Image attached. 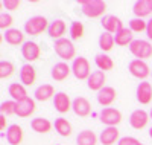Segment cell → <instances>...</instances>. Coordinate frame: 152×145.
<instances>
[{
	"label": "cell",
	"mask_w": 152,
	"mask_h": 145,
	"mask_svg": "<svg viewBox=\"0 0 152 145\" xmlns=\"http://www.w3.org/2000/svg\"><path fill=\"white\" fill-rule=\"evenodd\" d=\"M79 6L82 9V14L88 18H97L104 16L107 11V3L104 0H81Z\"/></svg>",
	"instance_id": "cell-1"
},
{
	"label": "cell",
	"mask_w": 152,
	"mask_h": 145,
	"mask_svg": "<svg viewBox=\"0 0 152 145\" xmlns=\"http://www.w3.org/2000/svg\"><path fill=\"white\" fill-rule=\"evenodd\" d=\"M47 28H49L47 18L43 17V16H34L24 23V32L29 34V35H34V37L43 34Z\"/></svg>",
	"instance_id": "cell-2"
},
{
	"label": "cell",
	"mask_w": 152,
	"mask_h": 145,
	"mask_svg": "<svg viewBox=\"0 0 152 145\" xmlns=\"http://www.w3.org/2000/svg\"><path fill=\"white\" fill-rule=\"evenodd\" d=\"M129 52L135 57V60H142L145 61L146 58L152 57V44L146 40H134L129 46Z\"/></svg>",
	"instance_id": "cell-3"
},
{
	"label": "cell",
	"mask_w": 152,
	"mask_h": 145,
	"mask_svg": "<svg viewBox=\"0 0 152 145\" xmlns=\"http://www.w3.org/2000/svg\"><path fill=\"white\" fill-rule=\"evenodd\" d=\"M55 52L59 58H62L64 61H69V60H75V55H76V49L73 46V41L72 40H67V38H61V40L55 41Z\"/></svg>",
	"instance_id": "cell-4"
},
{
	"label": "cell",
	"mask_w": 152,
	"mask_h": 145,
	"mask_svg": "<svg viewBox=\"0 0 152 145\" xmlns=\"http://www.w3.org/2000/svg\"><path fill=\"white\" fill-rule=\"evenodd\" d=\"M72 73L75 75V78H78V80H88V76L91 75L88 60L85 57L75 58L73 64H72Z\"/></svg>",
	"instance_id": "cell-5"
},
{
	"label": "cell",
	"mask_w": 152,
	"mask_h": 145,
	"mask_svg": "<svg viewBox=\"0 0 152 145\" xmlns=\"http://www.w3.org/2000/svg\"><path fill=\"white\" fill-rule=\"evenodd\" d=\"M99 119H100V122L105 124L107 127H117L122 122V113L117 109L108 107V109H104L102 112H100Z\"/></svg>",
	"instance_id": "cell-6"
},
{
	"label": "cell",
	"mask_w": 152,
	"mask_h": 145,
	"mask_svg": "<svg viewBox=\"0 0 152 145\" xmlns=\"http://www.w3.org/2000/svg\"><path fill=\"white\" fill-rule=\"evenodd\" d=\"M128 70L134 78L142 80V81H146V78L151 75L149 66L146 64V61H142V60H132L128 66Z\"/></svg>",
	"instance_id": "cell-7"
},
{
	"label": "cell",
	"mask_w": 152,
	"mask_h": 145,
	"mask_svg": "<svg viewBox=\"0 0 152 145\" xmlns=\"http://www.w3.org/2000/svg\"><path fill=\"white\" fill-rule=\"evenodd\" d=\"M67 31V24L62 18H55L49 23V28H47V34L52 40L58 41L61 38H64V34Z\"/></svg>",
	"instance_id": "cell-8"
},
{
	"label": "cell",
	"mask_w": 152,
	"mask_h": 145,
	"mask_svg": "<svg viewBox=\"0 0 152 145\" xmlns=\"http://www.w3.org/2000/svg\"><path fill=\"white\" fill-rule=\"evenodd\" d=\"M21 55L28 61V64H31V63H34L40 58V55H41L40 46L35 41H24V44L21 46Z\"/></svg>",
	"instance_id": "cell-9"
},
{
	"label": "cell",
	"mask_w": 152,
	"mask_h": 145,
	"mask_svg": "<svg viewBox=\"0 0 152 145\" xmlns=\"http://www.w3.org/2000/svg\"><path fill=\"white\" fill-rule=\"evenodd\" d=\"M135 98H137V101L140 104L148 105L152 101V84L149 81L138 83V86L135 89Z\"/></svg>",
	"instance_id": "cell-10"
},
{
	"label": "cell",
	"mask_w": 152,
	"mask_h": 145,
	"mask_svg": "<svg viewBox=\"0 0 152 145\" xmlns=\"http://www.w3.org/2000/svg\"><path fill=\"white\" fill-rule=\"evenodd\" d=\"M149 113H146L143 109H137L131 113L129 116V125L134 128V130H142L148 125L149 122Z\"/></svg>",
	"instance_id": "cell-11"
},
{
	"label": "cell",
	"mask_w": 152,
	"mask_h": 145,
	"mask_svg": "<svg viewBox=\"0 0 152 145\" xmlns=\"http://www.w3.org/2000/svg\"><path fill=\"white\" fill-rule=\"evenodd\" d=\"M72 110L75 112L76 116L85 118V116H88L91 113V104H90V101H88L87 98L78 96V98H75L73 102H72Z\"/></svg>",
	"instance_id": "cell-12"
},
{
	"label": "cell",
	"mask_w": 152,
	"mask_h": 145,
	"mask_svg": "<svg viewBox=\"0 0 152 145\" xmlns=\"http://www.w3.org/2000/svg\"><path fill=\"white\" fill-rule=\"evenodd\" d=\"M100 24H102V28L105 29V32H110V34H117L123 29V24H122V20L116 16H105L102 17L100 20Z\"/></svg>",
	"instance_id": "cell-13"
},
{
	"label": "cell",
	"mask_w": 152,
	"mask_h": 145,
	"mask_svg": "<svg viewBox=\"0 0 152 145\" xmlns=\"http://www.w3.org/2000/svg\"><path fill=\"white\" fill-rule=\"evenodd\" d=\"M116 98H117V92L111 86H105L100 92H97V102L102 105V107L108 109L110 105L116 101Z\"/></svg>",
	"instance_id": "cell-14"
},
{
	"label": "cell",
	"mask_w": 152,
	"mask_h": 145,
	"mask_svg": "<svg viewBox=\"0 0 152 145\" xmlns=\"http://www.w3.org/2000/svg\"><path fill=\"white\" fill-rule=\"evenodd\" d=\"M105 81H107L105 72H102V70H94V72H91L90 76H88L87 86H88V89H90V90L100 92V90L105 87Z\"/></svg>",
	"instance_id": "cell-15"
},
{
	"label": "cell",
	"mask_w": 152,
	"mask_h": 145,
	"mask_svg": "<svg viewBox=\"0 0 152 145\" xmlns=\"http://www.w3.org/2000/svg\"><path fill=\"white\" fill-rule=\"evenodd\" d=\"M72 102L69 95L64 93V92H58V93L53 96V107L58 113H67L72 110Z\"/></svg>",
	"instance_id": "cell-16"
},
{
	"label": "cell",
	"mask_w": 152,
	"mask_h": 145,
	"mask_svg": "<svg viewBox=\"0 0 152 145\" xmlns=\"http://www.w3.org/2000/svg\"><path fill=\"white\" fill-rule=\"evenodd\" d=\"M70 72H72L70 66L67 63H64V61H59L52 67V70H50V76H52L55 81H64L66 78L70 75Z\"/></svg>",
	"instance_id": "cell-17"
},
{
	"label": "cell",
	"mask_w": 152,
	"mask_h": 145,
	"mask_svg": "<svg viewBox=\"0 0 152 145\" xmlns=\"http://www.w3.org/2000/svg\"><path fill=\"white\" fill-rule=\"evenodd\" d=\"M35 112V101L32 98H26L20 102H17V112L15 115L18 118H29L32 113Z\"/></svg>",
	"instance_id": "cell-18"
},
{
	"label": "cell",
	"mask_w": 152,
	"mask_h": 145,
	"mask_svg": "<svg viewBox=\"0 0 152 145\" xmlns=\"http://www.w3.org/2000/svg\"><path fill=\"white\" fill-rule=\"evenodd\" d=\"M6 141L11 145H20L23 141V130L18 124H11L6 130Z\"/></svg>",
	"instance_id": "cell-19"
},
{
	"label": "cell",
	"mask_w": 152,
	"mask_h": 145,
	"mask_svg": "<svg viewBox=\"0 0 152 145\" xmlns=\"http://www.w3.org/2000/svg\"><path fill=\"white\" fill-rule=\"evenodd\" d=\"M37 80V72L32 64H24L20 69V81L23 86H32Z\"/></svg>",
	"instance_id": "cell-20"
},
{
	"label": "cell",
	"mask_w": 152,
	"mask_h": 145,
	"mask_svg": "<svg viewBox=\"0 0 152 145\" xmlns=\"http://www.w3.org/2000/svg\"><path fill=\"white\" fill-rule=\"evenodd\" d=\"M117 139H119L117 127H107L100 131V135H99V141L102 145H113V144H116Z\"/></svg>",
	"instance_id": "cell-21"
},
{
	"label": "cell",
	"mask_w": 152,
	"mask_h": 145,
	"mask_svg": "<svg viewBox=\"0 0 152 145\" xmlns=\"http://www.w3.org/2000/svg\"><path fill=\"white\" fill-rule=\"evenodd\" d=\"M55 95H56V93H55V89H53L52 84H41V86H38V87L35 89V92H34L35 99H37V101H41V102L50 99V98L55 96Z\"/></svg>",
	"instance_id": "cell-22"
},
{
	"label": "cell",
	"mask_w": 152,
	"mask_h": 145,
	"mask_svg": "<svg viewBox=\"0 0 152 145\" xmlns=\"http://www.w3.org/2000/svg\"><path fill=\"white\" fill-rule=\"evenodd\" d=\"M132 12L135 14L137 18H143L146 16H149L152 12V6H151V0H138L132 5Z\"/></svg>",
	"instance_id": "cell-23"
},
{
	"label": "cell",
	"mask_w": 152,
	"mask_h": 145,
	"mask_svg": "<svg viewBox=\"0 0 152 145\" xmlns=\"http://www.w3.org/2000/svg\"><path fill=\"white\" fill-rule=\"evenodd\" d=\"M8 93L11 95V98L15 102H20V101L28 98V92H26V89H24V86L21 83H12L8 87Z\"/></svg>",
	"instance_id": "cell-24"
},
{
	"label": "cell",
	"mask_w": 152,
	"mask_h": 145,
	"mask_svg": "<svg viewBox=\"0 0 152 145\" xmlns=\"http://www.w3.org/2000/svg\"><path fill=\"white\" fill-rule=\"evenodd\" d=\"M52 122H50L49 119H46V118H35V119L31 121V128L35 131V133H49L50 130H52Z\"/></svg>",
	"instance_id": "cell-25"
},
{
	"label": "cell",
	"mask_w": 152,
	"mask_h": 145,
	"mask_svg": "<svg viewBox=\"0 0 152 145\" xmlns=\"http://www.w3.org/2000/svg\"><path fill=\"white\" fill-rule=\"evenodd\" d=\"M5 41L9 44V46H20L24 40V34L20 31V29H8L3 35ZM24 44V43H23Z\"/></svg>",
	"instance_id": "cell-26"
},
{
	"label": "cell",
	"mask_w": 152,
	"mask_h": 145,
	"mask_svg": "<svg viewBox=\"0 0 152 145\" xmlns=\"http://www.w3.org/2000/svg\"><path fill=\"white\" fill-rule=\"evenodd\" d=\"M94 64L97 66V69L99 70H102V72H108V70H113L114 69V61L110 55L107 54H97L94 57Z\"/></svg>",
	"instance_id": "cell-27"
},
{
	"label": "cell",
	"mask_w": 152,
	"mask_h": 145,
	"mask_svg": "<svg viewBox=\"0 0 152 145\" xmlns=\"http://www.w3.org/2000/svg\"><path fill=\"white\" fill-rule=\"evenodd\" d=\"M97 141H99V138L91 130H82L81 133L76 136V144L78 145H96Z\"/></svg>",
	"instance_id": "cell-28"
},
{
	"label": "cell",
	"mask_w": 152,
	"mask_h": 145,
	"mask_svg": "<svg viewBox=\"0 0 152 145\" xmlns=\"http://www.w3.org/2000/svg\"><path fill=\"white\" fill-rule=\"evenodd\" d=\"M132 31L128 29V28H123L120 32H117L116 35H114V40H116V44L117 46H131V43L134 41V38H132Z\"/></svg>",
	"instance_id": "cell-29"
},
{
	"label": "cell",
	"mask_w": 152,
	"mask_h": 145,
	"mask_svg": "<svg viewBox=\"0 0 152 145\" xmlns=\"http://www.w3.org/2000/svg\"><path fill=\"white\" fill-rule=\"evenodd\" d=\"M53 127L58 131V135L62 136V138H67V136L72 135V124L66 119V118H56Z\"/></svg>",
	"instance_id": "cell-30"
},
{
	"label": "cell",
	"mask_w": 152,
	"mask_h": 145,
	"mask_svg": "<svg viewBox=\"0 0 152 145\" xmlns=\"http://www.w3.org/2000/svg\"><path fill=\"white\" fill-rule=\"evenodd\" d=\"M114 43H116V40H114V35L113 34L104 32V34L99 35V47L102 49L104 52H110L114 47Z\"/></svg>",
	"instance_id": "cell-31"
},
{
	"label": "cell",
	"mask_w": 152,
	"mask_h": 145,
	"mask_svg": "<svg viewBox=\"0 0 152 145\" xmlns=\"http://www.w3.org/2000/svg\"><path fill=\"white\" fill-rule=\"evenodd\" d=\"M69 31H70V40L72 41L81 40L82 35H84V24L81 21H72Z\"/></svg>",
	"instance_id": "cell-32"
},
{
	"label": "cell",
	"mask_w": 152,
	"mask_h": 145,
	"mask_svg": "<svg viewBox=\"0 0 152 145\" xmlns=\"http://www.w3.org/2000/svg\"><path fill=\"white\" fill-rule=\"evenodd\" d=\"M17 112V102L14 99L11 101H3L0 104V113L3 116H9V115H15Z\"/></svg>",
	"instance_id": "cell-33"
},
{
	"label": "cell",
	"mask_w": 152,
	"mask_h": 145,
	"mask_svg": "<svg viewBox=\"0 0 152 145\" xmlns=\"http://www.w3.org/2000/svg\"><path fill=\"white\" fill-rule=\"evenodd\" d=\"M12 73H14V64L6 60L0 61V78L5 80V78H9Z\"/></svg>",
	"instance_id": "cell-34"
},
{
	"label": "cell",
	"mask_w": 152,
	"mask_h": 145,
	"mask_svg": "<svg viewBox=\"0 0 152 145\" xmlns=\"http://www.w3.org/2000/svg\"><path fill=\"white\" fill-rule=\"evenodd\" d=\"M146 28H148V21H145L143 18H132V20H129V29L132 31V32H143V31H146Z\"/></svg>",
	"instance_id": "cell-35"
},
{
	"label": "cell",
	"mask_w": 152,
	"mask_h": 145,
	"mask_svg": "<svg viewBox=\"0 0 152 145\" xmlns=\"http://www.w3.org/2000/svg\"><path fill=\"white\" fill-rule=\"evenodd\" d=\"M12 23H14V18H12L11 14H6V12H2V14H0V28H2L3 31L5 29L8 31Z\"/></svg>",
	"instance_id": "cell-36"
},
{
	"label": "cell",
	"mask_w": 152,
	"mask_h": 145,
	"mask_svg": "<svg viewBox=\"0 0 152 145\" xmlns=\"http://www.w3.org/2000/svg\"><path fill=\"white\" fill-rule=\"evenodd\" d=\"M2 6L6 8L8 11H15L20 8V0H3Z\"/></svg>",
	"instance_id": "cell-37"
},
{
	"label": "cell",
	"mask_w": 152,
	"mask_h": 145,
	"mask_svg": "<svg viewBox=\"0 0 152 145\" xmlns=\"http://www.w3.org/2000/svg\"><path fill=\"white\" fill-rule=\"evenodd\" d=\"M117 145H140V142H138V139L134 138V136H125V138L119 139Z\"/></svg>",
	"instance_id": "cell-38"
},
{
	"label": "cell",
	"mask_w": 152,
	"mask_h": 145,
	"mask_svg": "<svg viewBox=\"0 0 152 145\" xmlns=\"http://www.w3.org/2000/svg\"><path fill=\"white\" fill-rule=\"evenodd\" d=\"M146 35L149 40H152V18L148 20V28H146Z\"/></svg>",
	"instance_id": "cell-39"
},
{
	"label": "cell",
	"mask_w": 152,
	"mask_h": 145,
	"mask_svg": "<svg viewBox=\"0 0 152 145\" xmlns=\"http://www.w3.org/2000/svg\"><path fill=\"white\" fill-rule=\"evenodd\" d=\"M0 128H2V131H5V128H6V116H3V115H0Z\"/></svg>",
	"instance_id": "cell-40"
},
{
	"label": "cell",
	"mask_w": 152,
	"mask_h": 145,
	"mask_svg": "<svg viewBox=\"0 0 152 145\" xmlns=\"http://www.w3.org/2000/svg\"><path fill=\"white\" fill-rule=\"evenodd\" d=\"M149 138H151V139H152V127H151V128H149Z\"/></svg>",
	"instance_id": "cell-41"
},
{
	"label": "cell",
	"mask_w": 152,
	"mask_h": 145,
	"mask_svg": "<svg viewBox=\"0 0 152 145\" xmlns=\"http://www.w3.org/2000/svg\"><path fill=\"white\" fill-rule=\"evenodd\" d=\"M149 116H151V119H152V109H151V112H149Z\"/></svg>",
	"instance_id": "cell-42"
},
{
	"label": "cell",
	"mask_w": 152,
	"mask_h": 145,
	"mask_svg": "<svg viewBox=\"0 0 152 145\" xmlns=\"http://www.w3.org/2000/svg\"><path fill=\"white\" fill-rule=\"evenodd\" d=\"M151 6H152V0H151Z\"/></svg>",
	"instance_id": "cell-43"
},
{
	"label": "cell",
	"mask_w": 152,
	"mask_h": 145,
	"mask_svg": "<svg viewBox=\"0 0 152 145\" xmlns=\"http://www.w3.org/2000/svg\"><path fill=\"white\" fill-rule=\"evenodd\" d=\"M140 145H143V144H140Z\"/></svg>",
	"instance_id": "cell-44"
}]
</instances>
